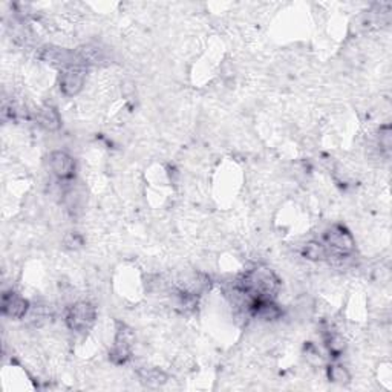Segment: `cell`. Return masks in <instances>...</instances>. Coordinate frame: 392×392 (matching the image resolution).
I'll use <instances>...</instances> for the list:
<instances>
[{"label": "cell", "mask_w": 392, "mask_h": 392, "mask_svg": "<svg viewBox=\"0 0 392 392\" xmlns=\"http://www.w3.org/2000/svg\"><path fill=\"white\" fill-rule=\"evenodd\" d=\"M233 283L251 300L276 299L281 290V279L278 274L266 266H258L242 273Z\"/></svg>", "instance_id": "obj_1"}, {"label": "cell", "mask_w": 392, "mask_h": 392, "mask_svg": "<svg viewBox=\"0 0 392 392\" xmlns=\"http://www.w3.org/2000/svg\"><path fill=\"white\" fill-rule=\"evenodd\" d=\"M323 244L330 251V258H348L356 251V239L352 233L342 224H332L323 233Z\"/></svg>", "instance_id": "obj_2"}, {"label": "cell", "mask_w": 392, "mask_h": 392, "mask_svg": "<svg viewBox=\"0 0 392 392\" xmlns=\"http://www.w3.org/2000/svg\"><path fill=\"white\" fill-rule=\"evenodd\" d=\"M97 320V308L92 305L91 302L87 300H78L67 308L65 322L66 327L78 334H83L87 332Z\"/></svg>", "instance_id": "obj_3"}, {"label": "cell", "mask_w": 392, "mask_h": 392, "mask_svg": "<svg viewBox=\"0 0 392 392\" xmlns=\"http://www.w3.org/2000/svg\"><path fill=\"white\" fill-rule=\"evenodd\" d=\"M135 336L134 331L123 322L116 323L115 337L114 343L109 351V360L114 365H126L132 357V348H134Z\"/></svg>", "instance_id": "obj_4"}, {"label": "cell", "mask_w": 392, "mask_h": 392, "mask_svg": "<svg viewBox=\"0 0 392 392\" xmlns=\"http://www.w3.org/2000/svg\"><path fill=\"white\" fill-rule=\"evenodd\" d=\"M49 168L58 181H72L75 178L77 164L72 156L65 151H54L49 155Z\"/></svg>", "instance_id": "obj_5"}, {"label": "cell", "mask_w": 392, "mask_h": 392, "mask_svg": "<svg viewBox=\"0 0 392 392\" xmlns=\"http://www.w3.org/2000/svg\"><path fill=\"white\" fill-rule=\"evenodd\" d=\"M31 308V303L17 291H5L2 294V315L8 319H25Z\"/></svg>", "instance_id": "obj_6"}, {"label": "cell", "mask_w": 392, "mask_h": 392, "mask_svg": "<svg viewBox=\"0 0 392 392\" xmlns=\"http://www.w3.org/2000/svg\"><path fill=\"white\" fill-rule=\"evenodd\" d=\"M40 60L48 63L49 66L58 67V70H67V67L78 66L75 51H70L66 48L60 46H46L40 53ZM82 67V66H80Z\"/></svg>", "instance_id": "obj_7"}, {"label": "cell", "mask_w": 392, "mask_h": 392, "mask_svg": "<svg viewBox=\"0 0 392 392\" xmlns=\"http://www.w3.org/2000/svg\"><path fill=\"white\" fill-rule=\"evenodd\" d=\"M86 82V75L83 67L74 66L67 67V70L60 72V78H58V86L65 97H77L83 91V86Z\"/></svg>", "instance_id": "obj_8"}, {"label": "cell", "mask_w": 392, "mask_h": 392, "mask_svg": "<svg viewBox=\"0 0 392 392\" xmlns=\"http://www.w3.org/2000/svg\"><path fill=\"white\" fill-rule=\"evenodd\" d=\"M250 316L259 322L271 323L282 319L283 311L274 299H254L250 303Z\"/></svg>", "instance_id": "obj_9"}, {"label": "cell", "mask_w": 392, "mask_h": 392, "mask_svg": "<svg viewBox=\"0 0 392 392\" xmlns=\"http://www.w3.org/2000/svg\"><path fill=\"white\" fill-rule=\"evenodd\" d=\"M63 196V204L66 210L70 212L71 217H78L85 209L86 204V193L80 187V185L74 184V180L70 181V185H66L62 192Z\"/></svg>", "instance_id": "obj_10"}, {"label": "cell", "mask_w": 392, "mask_h": 392, "mask_svg": "<svg viewBox=\"0 0 392 392\" xmlns=\"http://www.w3.org/2000/svg\"><path fill=\"white\" fill-rule=\"evenodd\" d=\"M78 66H98L106 60V53L102 46L87 43L75 49Z\"/></svg>", "instance_id": "obj_11"}, {"label": "cell", "mask_w": 392, "mask_h": 392, "mask_svg": "<svg viewBox=\"0 0 392 392\" xmlns=\"http://www.w3.org/2000/svg\"><path fill=\"white\" fill-rule=\"evenodd\" d=\"M36 121L46 132H57L62 127L60 112L51 104H43L38 107L36 112Z\"/></svg>", "instance_id": "obj_12"}, {"label": "cell", "mask_w": 392, "mask_h": 392, "mask_svg": "<svg viewBox=\"0 0 392 392\" xmlns=\"http://www.w3.org/2000/svg\"><path fill=\"white\" fill-rule=\"evenodd\" d=\"M302 256L311 262H323L328 261L330 251L323 242L310 241L302 247Z\"/></svg>", "instance_id": "obj_13"}, {"label": "cell", "mask_w": 392, "mask_h": 392, "mask_svg": "<svg viewBox=\"0 0 392 392\" xmlns=\"http://www.w3.org/2000/svg\"><path fill=\"white\" fill-rule=\"evenodd\" d=\"M138 377H140L141 383H144L146 386H151V388L161 386L165 383V381H168V376H165V372L158 368H143L138 372Z\"/></svg>", "instance_id": "obj_14"}, {"label": "cell", "mask_w": 392, "mask_h": 392, "mask_svg": "<svg viewBox=\"0 0 392 392\" xmlns=\"http://www.w3.org/2000/svg\"><path fill=\"white\" fill-rule=\"evenodd\" d=\"M327 377H328V380L331 381V383L345 386L351 381V372L345 365L337 364V361H336V364H331L327 368Z\"/></svg>", "instance_id": "obj_15"}, {"label": "cell", "mask_w": 392, "mask_h": 392, "mask_svg": "<svg viewBox=\"0 0 392 392\" xmlns=\"http://www.w3.org/2000/svg\"><path fill=\"white\" fill-rule=\"evenodd\" d=\"M377 147H379L380 155H383V156H386V158H389L391 151H392V131H391L389 124H385L380 127V131L377 134Z\"/></svg>", "instance_id": "obj_16"}, {"label": "cell", "mask_w": 392, "mask_h": 392, "mask_svg": "<svg viewBox=\"0 0 392 392\" xmlns=\"http://www.w3.org/2000/svg\"><path fill=\"white\" fill-rule=\"evenodd\" d=\"M63 244L67 250H80L85 245V238L78 232H70L63 238Z\"/></svg>", "instance_id": "obj_17"}, {"label": "cell", "mask_w": 392, "mask_h": 392, "mask_svg": "<svg viewBox=\"0 0 392 392\" xmlns=\"http://www.w3.org/2000/svg\"><path fill=\"white\" fill-rule=\"evenodd\" d=\"M305 354H307V360L310 364H320V351L315 347V345H307L305 348Z\"/></svg>", "instance_id": "obj_18"}]
</instances>
